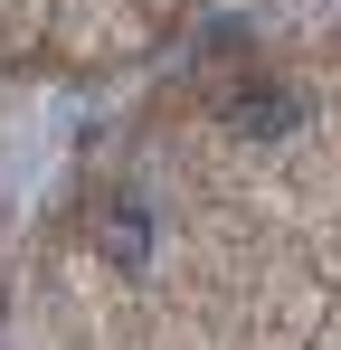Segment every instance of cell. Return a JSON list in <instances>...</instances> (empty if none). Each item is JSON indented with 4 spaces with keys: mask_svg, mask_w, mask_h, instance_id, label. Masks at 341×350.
Instances as JSON below:
<instances>
[{
    "mask_svg": "<svg viewBox=\"0 0 341 350\" xmlns=\"http://www.w3.org/2000/svg\"><path fill=\"white\" fill-rule=\"evenodd\" d=\"M227 123H237L247 142H284V133L303 123V95H284L275 76H247V85L227 95Z\"/></svg>",
    "mask_w": 341,
    "mask_h": 350,
    "instance_id": "obj_1",
    "label": "cell"
},
{
    "mask_svg": "<svg viewBox=\"0 0 341 350\" xmlns=\"http://www.w3.org/2000/svg\"><path fill=\"white\" fill-rule=\"evenodd\" d=\"M95 246H105L114 265H142V246H152V218L114 199V208H95Z\"/></svg>",
    "mask_w": 341,
    "mask_h": 350,
    "instance_id": "obj_2",
    "label": "cell"
}]
</instances>
